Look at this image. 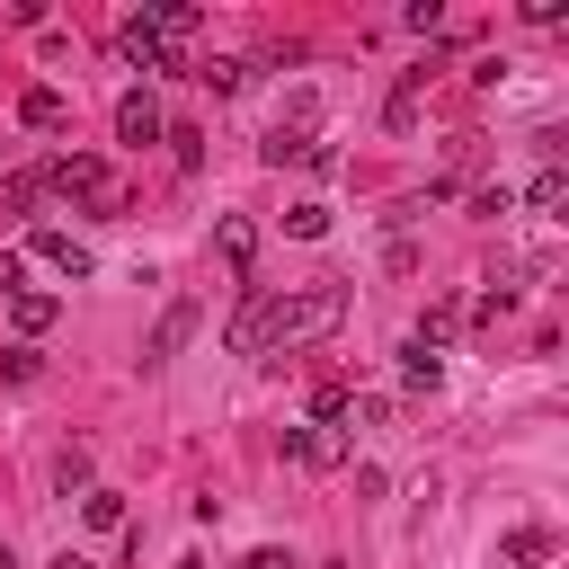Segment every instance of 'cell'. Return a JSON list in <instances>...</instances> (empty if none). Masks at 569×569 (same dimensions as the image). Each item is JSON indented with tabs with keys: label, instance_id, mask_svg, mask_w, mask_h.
<instances>
[{
	"label": "cell",
	"instance_id": "obj_1",
	"mask_svg": "<svg viewBox=\"0 0 569 569\" xmlns=\"http://www.w3.org/2000/svg\"><path fill=\"white\" fill-rule=\"evenodd\" d=\"M338 320H347V284H338V276H320V284H302V293H276V347L329 338Z\"/></svg>",
	"mask_w": 569,
	"mask_h": 569
},
{
	"label": "cell",
	"instance_id": "obj_2",
	"mask_svg": "<svg viewBox=\"0 0 569 569\" xmlns=\"http://www.w3.org/2000/svg\"><path fill=\"white\" fill-rule=\"evenodd\" d=\"M62 196H80V204H98V213H116V169L98 160V151H62L53 169H44Z\"/></svg>",
	"mask_w": 569,
	"mask_h": 569
},
{
	"label": "cell",
	"instance_id": "obj_3",
	"mask_svg": "<svg viewBox=\"0 0 569 569\" xmlns=\"http://www.w3.org/2000/svg\"><path fill=\"white\" fill-rule=\"evenodd\" d=\"M222 338H231V356H267V347H276V293H249Z\"/></svg>",
	"mask_w": 569,
	"mask_h": 569
},
{
	"label": "cell",
	"instance_id": "obj_4",
	"mask_svg": "<svg viewBox=\"0 0 569 569\" xmlns=\"http://www.w3.org/2000/svg\"><path fill=\"white\" fill-rule=\"evenodd\" d=\"M116 44H124V62H142V71H178V44H169L151 18H124V27H116Z\"/></svg>",
	"mask_w": 569,
	"mask_h": 569
},
{
	"label": "cell",
	"instance_id": "obj_5",
	"mask_svg": "<svg viewBox=\"0 0 569 569\" xmlns=\"http://www.w3.org/2000/svg\"><path fill=\"white\" fill-rule=\"evenodd\" d=\"M116 133H124V142H160V133H169V124H160V98H151V89H124V98H116Z\"/></svg>",
	"mask_w": 569,
	"mask_h": 569
},
{
	"label": "cell",
	"instance_id": "obj_6",
	"mask_svg": "<svg viewBox=\"0 0 569 569\" xmlns=\"http://www.w3.org/2000/svg\"><path fill=\"white\" fill-rule=\"evenodd\" d=\"M187 338H196V302H169V311H160V329L142 338V365H169Z\"/></svg>",
	"mask_w": 569,
	"mask_h": 569
},
{
	"label": "cell",
	"instance_id": "obj_7",
	"mask_svg": "<svg viewBox=\"0 0 569 569\" xmlns=\"http://www.w3.org/2000/svg\"><path fill=\"white\" fill-rule=\"evenodd\" d=\"M213 249H222L231 276H249V258H258V222H249V213H222V222H213Z\"/></svg>",
	"mask_w": 569,
	"mask_h": 569
},
{
	"label": "cell",
	"instance_id": "obj_8",
	"mask_svg": "<svg viewBox=\"0 0 569 569\" xmlns=\"http://www.w3.org/2000/svg\"><path fill=\"white\" fill-rule=\"evenodd\" d=\"M284 462H311V471H329V462H338V436H329V427H284Z\"/></svg>",
	"mask_w": 569,
	"mask_h": 569
},
{
	"label": "cell",
	"instance_id": "obj_9",
	"mask_svg": "<svg viewBox=\"0 0 569 569\" xmlns=\"http://www.w3.org/2000/svg\"><path fill=\"white\" fill-rule=\"evenodd\" d=\"M418 89H427V62H418V71H400V89H391V107H382V124H391V133H409V124H418Z\"/></svg>",
	"mask_w": 569,
	"mask_h": 569
},
{
	"label": "cell",
	"instance_id": "obj_10",
	"mask_svg": "<svg viewBox=\"0 0 569 569\" xmlns=\"http://www.w3.org/2000/svg\"><path fill=\"white\" fill-rule=\"evenodd\" d=\"M525 204H533V213L551 222V213L569 204V169H560V160H551V169H533V187H525Z\"/></svg>",
	"mask_w": 569,
	"mask_h": 569
},
{
	"label": "cell",
	"instance_id": "obj_11",
	"mask_svg": "<svg viewBox=\"0 0 569 569\" xmlns=\"http://www.w3.org/2000/svg\"><path fill=\"white\" fill-rule=\"evenodd\" d=\"M36 258H44V267H62V276H89V249H80L71 231H36Z\"/></svg>",
	"mask_w": 569,
	"mask_h": 569
},
{
	"label": "cell",
	"instance_id": "obj_12",
	"mask_svg": "<svg viewBox=\"0 0 569 569\" xmlns=\"http://www.w3.org/2000/svg\"><path fill=\"white\" fill-rule=\"evenodd\" d=\"M400 382H409V391H436V382H445V356L409 338V347H400Z\"/></svg>",
	"mask_w": 569,
	"mask_h": 569
},
{
	"label": "cell",
	"instance_id": "obj_13",
	"mask_svg": "<svg viewBox=\"0 0 569 569\" xmlns=\"http://www.w3.org/2000/svg\"><path fill=\"white\" fill-rule=\"evenodd\" d=\"M53 311H62V302H53V293H36V284H27V293H9V320H18L27 338H36V329H53Z\"/></svg>",
	"mask_w": 569,
	"mask_h": 569
},
{
	"label": "cell",
	"instance_id": "obj_14",
	"mask_svg": "<svg viewBox=\"0 0 569 569\" xmlns=\"http://www.w3.org/2000/svg\"><path fill=\"white\" fill-rule=\"evenodd\" d=\"M18 124L53 133V124H62V89H27V98H18Z\"/></svg>",
	"mask_w": 569,
	"mask_h": 569
},
{
	"label": "cell",
	"instance_id": "obj_15",
	"mask_svg": "<svg viewBox=\"0 0 569 569\" xmlns=\"http://www.w3.org/2000/svg\"><path fill=\"white\" fill-rule=\"evenodd\" d=\"M311 142H320V133H293V124H276L258 151H267V169H284V160H311Z\"/></svg>",
	"mask_w": 569,
	"mask_h": 569
},
{
	"label": "cell",
	"instance_id": "obj_16",
	"mask_svg": "<svg viewBox=\"0 0 569 569\" xmlns=\"http://www.w3.org/2000/svg\"><path fill=\"white\" fill-rule=\"evenodd\" d=\"M284 231H293V240H320V231H329V204H293Z\"/></svg>",
	"mask_w": 569,
	"mask_h": 569
},
{
	"label": "cell",
	"instance_id": "obj_17",
	"mask_svg": "<svg viewBox=\"0 0 569 569\" xmlns=\"http://www.w3.org/2000/svg\"><path fill=\"white\" fill-rule=\"evenodd\" d=\"M507 311H516V284H489V293L471 302V320H480V329H489V320H507Z\"/></svg>",
	"mask_w": 569,
	"mask_h": 569
},
{
	"label": "cell",
	"instance_id": "obj_18",
	"mask_svg": "<svg viewBox=\"0 0 569 569\" xmlns=\"http://www.w3.org/2000/svg\"><path fill=\"white\" fill-rule=\"evenodd\" d=\"M53 480H62V489H89V453L62 445V453H53Z\"/></svg>",
	"mask_w": 569,
	"mask_h": 569
},
{
	"label": "cell",
	"instance_id": "obj_19",
	"mask_svg": "<svg viewBox=\"0 0 569 569\" xmlns=\"http://www.w3.org/2000/svg\"><path fill=\"white\" fill-rule=\"evenodd\" d=\"M89 525L116 533V525H124V498H116V489H89Z\"/></svg>",
	"mask_w": 569,
	"mask_h": 569
},
{
	"label": "cell",
	"instance_id": "obj_20",
	"mask_svg": "<svg viewBox=\"0 0 569 569\" xmlns=\"http://www.w3.org/2000/svg\"><path fill=\"white\" fill-rule=\"evenodd\" d=\"M311 418H320V427H338V418H347V391H338V382H320V391H311Z\"/></svg>",
	"mask_w": 569,
	"mask_h": 569
},
{
	"label": "cell",
	"instance_id": "obj_21",
	"mask_svg": "<svg viewBox=\"0 0 569 569\" xmlns=\"http://www.w3.org/2000/svg\"><path fill=\"white\" fill-rule=\"evenodd\" d=\"M196 80H204V89H213V98H231V89H240V62H204V71H196Z\"/></svg>",
	"mask_w": 569,
	"mask_h": 569
},
{
	"label": "cell",
	"instance_id": "obj_22",
	"mask_svg": "<svg viewBox=\"0 0 569 569\" xmlns=\"http://www.w3.org/2000/svg\"><path fill=\"white\" fill-rule=\"evenodd\" d=\"M0 382H36V356L27 347H0Z\"/></svg>",
	"mask_w": 569,
	"mask_h": 569
},
{
	"label": "cell",
	"instance_id": "obj_23",
	"mask_svg": "<svg viewBox=\"0 0 569 569\" xmlns=\"http://www.w3.org/2000/svg\"><path fill=\"white\" fill-rule=\"evenodd\" d=\"M0 293H27V258L18 249H0Z\"/></svg>",
	"mask_w": 569,
	"mask_h": 569
},
{
	"label": "cell",
	"instance_id": "obj_24",
	"mask_svg": "<svg viewBox=\"0 0 569 569\" xmlns=\"http://www.w3.org/2000/svg\"><path fill=\"white\" fill-rule=\"evenodd\" d=\"M240 569H293V560H284V551H249Z\"/></svg>",
	"mask_w": 569,
	"mask_h": 569
},
{
	"label": "cell",
	"instance_id": "obj_25",
	"mask_svg": "<svg viewBox=\"0 0 569 569\" xmlns=\"http://www.w3.org/2000/svg\"><path fill=\"white\" fill-rule=\"evenodd\" d=\"M53 569H89V560H80V551H62V560H53Z\"/></svg>",
	"mask_w": 569,
	"mask_h": 569
},
{
	"label": "cell",
	"instance_id": "obj_26",
	"mask_svg": "<svg viewBox=\"0 0 569 569\" xmlns=\"http://www.w3.org/2000/svg\"><path fill=\"white\" fill-rule=\"evenodd\" d=\"M178 569H213V560H178Z\"/></svg>",
	"mask_w": 569,
	"mask_h": 569
},
{
	"label": "cell",
	"instance_id": "obj_27",
	"mask_svg": "<svg viewBox=\"0 0 569 569\" xmlns=\"http://www.w3.org/2000/svg\"><path fill=\"white\" fill-rule=\"evenodd\" d=\"M0 569H18V560H9V542H0Z\"/></svg>",
	"mask_w": 569,
	"mask_h": 569
}]
</instances>
